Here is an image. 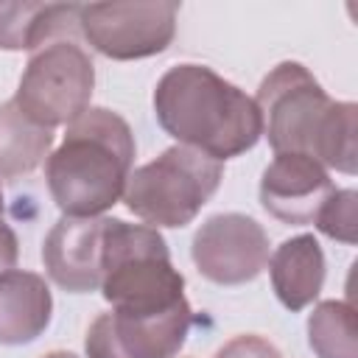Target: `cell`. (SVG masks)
I'll use <instances>...</instances> for the list:
<instances>
[{
    "mask_svg": "<svg viewBox=\"0 0 358 358\" xmlns=\"http://www.w3.org/2000/svg\"><path fill=\"white\" fill-rule=\"evenodd\" d=\"M157 123L215 162L257 145L263 120L255 98L204 64H176L154 87Z\"/></svg>",
    "mask_w": 358,
    "mask_h": 358,
    "instance_id": "obj_1",
    "label": "cell"
},
{
    "mask_svg": "<svg viewBox=\"0 0 358 358\" xmlns=\"http://www.w3.org/2000/svg\"><path fill=\"white\" fill-rule=\"evenodd\" d=\"M134 165L129 123L103 106H90L67 123L62 145L45 162L48 190L70 218H98L123 199Z\"/></svg>",
    "mask_w": 358,
    "mask_h": 358,
    "instance_id": "obj_2",
    "label": "cell"
},
{
    "mask_svg": "<svg viewBox=\"0 0 358 358\" xmlns=\"http://www.w3.org/2000/svg\"><path fill=\"white\" fill-rule=\"evenodd\" d=\"M101 294L117 313H165L185 299V277L171 263L159 229L106 218Z\"/></svg>",
    "mask_w": 358,
    "mask_h": 358,
    "instance_id": "obj_3",
    "label": "cell"
},
{
    "mask_svg": "<svg viewBox=\"0 0 358 358\" xmlns=\"http://www.w3.org/2000/svg\"><path fill=\"white\" fill-rule=\"evenodd\" d=\"M224 165L187 145H171L129 173L123 201L148 227H187L213 199Z\"/></svg>",
    "mask_w": 358,
    "mask_h": 358,
    "instance_id": "obj_4",
    "label": "cell"
},
{
    "mask_svg": "<svg viewBox=\"0 0 358 358\" xmlns=\"http://www.w3.org/2000/svg\"><path fill=\"white\" fill-rule=\"evenodd\" d=\"M76 34L56 36L31 50L17 95L11 98L17 109L42 129L67 126L90 109L95 64Z\"/></svg>",
    "mask_w": 358,
    "mask_h": 358,
    "instance_id": "obj_5",
    "label": "cell"
},
{
    "mask_svg": "<svg viewBox=\"0 0 358 358\" xmlns=\"http://www.w3.org/2000/svg\"><path fill=\"white\" fill-rule=\"evenodd\" d=\"M255 103L274 154L313 157L324 120L333 109V98L308 67L299 62H280L260 81Z\"/></svg>",
    "mask_w": 358,
    "mask_h": 358,
    "instance_id": "obj_6",
    "label": "cell"
},
{
    "mask_svg": "<svg viewBox=\"0 0 358 358\" xmlns=\"http://www.w3.org/2000/svg\"><path fill=\"white\" fill-rule=\"evenodd\" d=\"M179 3H90L81 6V36L106 59L131 62L162 53L176 34Z\"/></svg>",
    "mask_w": 358,
    "mask_h": 358,
    "instance_id": "obj_7",
    "label": "cell"
},
{
    "mask_svg": "<svg viewBox=\"0 0 358 358\" xmlns=\"http://www.w3.org/2000/svg\"><path fill=\"white\" fill-rule=\"evenodd\" d=\"M196 268L215 285L252 282L268 263L266 229L243 213L210 215L190 246Z\"/></svg>",
    "mask_w": 358,
    "mask_h": 358,
    "instance_id": "obj_8",
    "label": "cell"
},
{
    "mask_svg": "<svg viewBox=\"0 0 358 358\" xmlns=\"http://www.w3.org/2000/svg\"><path fill=\"white\" fill-rule=\"evenodd\" d=\"M193 324L187 302L151 316L101 313L87 330L90 358H176Z\"/></svg>",
    "mask_w": 358,
    "mask_h": 358,
    "instance_id": "obj_9",
    "label": "cell"
},
{
    "mask_svg": "<svg viewBox=\"0 0 358 358\" xmlns=\"http://www.w3.org/2000/svg\"><path fill=\"white\" fill-rule=\"evenodd\" d=\"M336 190L324 165L308 154H274L260 179V204L282 224H313Z\"/></svg>",
    "mask_w": 358,
    "mask_h": 358,
    "instance_id": "obj_10",
    "label": "cell"
},
{
    "mask_svg": "<svg viewBox=\"0 0 358 358\" xmlns=\"http://www.w3.org/2000/svg\"><path fill=\"white\" fill-rule=\"evenodd\" d=\"M103 224L106 218H70L53 224L42 243V263L48 277L70 291L84 294L101 288L103 277Z\"/></svg>",
    "mask_w": 358,
    "mask_h": 358,
    "instance_id": "obj_11",
    "label": "cell"
},
{
    "mask_svg": "<svg viewBox=\"0 0 358 358\" xmlns=\"http://www.w3.org/2000/svg\"><path fill=\"white\" fill-rule=\"evenodd\" d=\"M50 316L53 296L45 277L22 268L0 274V344H31L48 330Z\"/></svg>",
    "mask_w": 358,
    "mask_h": 358,
    "instance_id": "obj_12",
    "label": "cell"
},
{
    "mask_svg": "<svg viewBox=\"0 0 358 358\" xmlns=\"http://www.w3.org/2000/svg\"><path fill=\"white\" fill-rule=\"evenodd\" d=\"M271 288L288 310L308 308L324 285V252L308 232L282 241L268 260Z\"/></svg>",
    "mask_w": 358,
    "mask_h": 358,
    "instance_id": "obj_13",
    "label": "cell"
},
{
    "mask_svg": "<svg viewBox=\"0 0 358 358\" xmlns=\"http://www.w3.org/2000/svg\"><path fill=\"white\" fill-rule=\"evenodd\" d=\"M78 3H0V50H36L39 45L76 34Z\"/></svg>",
    "mask_w": 358,
    "mask_h": 358,
    "instance_id": "obj_14",
    "label": "cell"
},
{
    "mask_svg": "<svg viewBox=\"0 0 358 358\" xmlns=\"http://www.w3.org/2000/svg\"><path fill=\"white\" fill-rule=\"evenodd\" d=\"M53 131L28 120L14 101L0 103V176L17 179L50 157Z\"/></svg>",
    "mask_w": 358,
    "mask_h": 358,
    "instance_id": "obj_15",
    "label": "cell"
},
{
    "mask_svg": "<svg viewBox=\"0 0 358 358\" xmlns=\"http://www.w3.org/2000/svg\"><path fill=\"white\" fill-rule=\"evenodd\" d=\"M308 344L319 358H358L355 308L341 299H324L308 316Z\"/></svg>",
    "mask_w": 358,
    "mask_h": 358,
    "instance_id": "obj_16",
    "label": "cell"
},
{
    "mask_svg": "<svg viewBox=\"0 0 358 358\" xmlns=\"http://www.w3.org/2000/svg\"><path fill=\"white\" fill-rule=\"evenodd\" d=\"M355 131H358V106L352 101H333V109L319 134L313 159L324 168H336L352 176L358 171Z\"/></svg>",
    "mask_w": 358,
    "mask_h": 358,
    "instance_id": "obj_17",
    "label": "cell"
},
{
    "mask_svg": "<svg viewBox=\"0 0 358 358\" xmlns=\"http://www.w3.org/2000/svg\"><path fill=\"white\" fill-rule=\"evenodd\" d=\"M355 204H358V193L352 187L344 190H333L330 199L322 204L319 215H316V227L322 235L341 241V243H355Z\"/></svg>",
    "mask_w": 358,
    "mask_h": 358,
    "instance_id": "obj_18",
    "label": "cell"
},
{
    "mask_svg": "<svg viewBox=\"0 0 358 358\" xmlns=\"http://www.w3.org/2000/svg\"><path fill=\"white\" fill-rule=\"evenodd\" d=\"M215 358H282V355L271 341H266L260 336H238V338L227 341L215 352Z\"/></svg>",
    "mask_w": 358,
    "mask_h": 358,
    "instance_id": "obj_19",
    "label": "cell"
},
{
    "mask_svg": "<svg viewBox=\"0 0 358 358\" xmlns=\"http://www.w3.org/2000/svg\"><path fill=\"white\" fill-rule=\"evenodd\" d=\"M20 257V243H17V235L14 229L0 218V274L11 271L14 263Z\"/></svg>",
    "mask_w": 358,
    "mask_h": 358,
    "instance_id": "obj_20",
    "label": "cell"
},
{
    "mask_svg": "<svg viewBox=\"0 0 358 358\" xmlns=\"http://www.w3.org/2000/svg\"><path fill=\"white\" fill-rule=\"evenodd\" d=\"M42 358H78V355H73V352H67V350H53V352L42 355Z\"/></svg>",
    "mask_w": 358,
    "mask_h": 358,
    "instance_id": "obj_21",
    "label": "cell"
},
{
    "mask_svg": "<svg viewBox=\"0 0 358 358\" xmlns=\"http://www.w3.org/2000/svg\"><path fill=\"white\" fill-rule=\"evenodd\" d=\"M0 218H3V187H0Z\"/></svg>",
    "mask_w": 358,
    "mask_h": 358,
    "instance_id": "obj_22",
    "label": "cell"
}]
</instances>
